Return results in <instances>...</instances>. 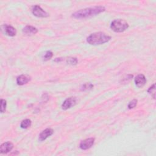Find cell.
I'll list each match as a JSON object with an SVG mask.
<instances>
[{
	"mask_svg": "<svg viewBox=\"0 0 156 156\" xmlns=\"http://www.w3.org/2000/svg\"><path fill=\"white\" fill-rule=\"evenodd\" d=\"M94 140L95 139L94 138H89L82 141L79 144V147L82 150H87L90 149L94 144Z\"/></svg>",
	"mask_w": 156,
	"mask_h": 156,
	"instance_id": "cell-6",
	"label": "cell"
},
{
	"mask_svg": "<svg viewBox=\"0 0 156 156\" xmlns=\"http://www.w3.org/2000/svg\"><path fill=\"white\" fill-rule=\"evenodd\" d=\"M2 29L4 30L5 34L9 37H14L16 34L15 28L10 25L4 24L2 26Z\"/></svg>",
	"mask_w": 156,
	"mask_h": 156,
	"instance_id": "cell-9",
	"label": "cell"
},
{
	"mask_svg": "<svg viewBox=\"0 0 156 156\" xmlns=\"http://www.w3.org/2000/svg\"><path fill=\"white\" fill-rule=\"evenodd\" d=\"M137 102H138V101H137V99H134L132 100V101L129 103V104H128V106H127L128 108H129V109H132V108H133L134 107H135V106H136V104H137Z\"/></svg>",
	"mask_w": 156,
	"mask_h": 156,
	"instance_id": "cell-19",
	"label": "cell"
},
{
	"mask_svg": "<svg viewBox=\"0 0 156 156\" xmlns=\"http://www.w3.org/2000/svg\"><path fill=\"white\" fill-rule=\"evenodd\" d=\"M77 59L76 57H69L66 60V62L71 65H76L77 63Z\"/></svg>",
	"mask_w": 156,
	"mask_h": 156,
	"instance_id": "cell-17",
	"label": "cell"
},
{
	"mask_svg": "<svg viewBox=\"0 0 156 156\" xmlns=\"http://www.w3.org/2000/svg\"><path fill=\"white\" fill-rule=\"evenodd\" d=\"M38 32V29L32 26H26L23 29V32L27 35H32L37 34Z\"/></svg>",
	"mask_w": 156,
	"mask_h": 156,
	"instance_id": "cell-11",
	"label": "cell"
},
{
	"mask_svg": "<svg viewBox=\"0 0 156 156\" xmlns=\"http://www.w3.org/2000/svg\"><path fill=\"white\" fill-rule=\"evenodd\" d=\"M135 83L137 87L141 88L146 83V79L143 74H138L135 78Z\"/></svg>",
	"mask_w": 156,
	"mask_h": 156,
	"instance_id": "cell-10",
	"label": "cell"
},
{
	"mask_svg": "<svg viewBox=\"0 0 156 156\" xmlns=\"http://www.w3.org/2000/svg\"><path fill=\"white\" fill-rule=\"evenodd\" d=\"M105 10V7L102 5L94 6L91 7L85 8L83 9H80L72 14V17L76 19H85L87 18H90L96 16Z\"/></svg>",
	"mask_w": 156,
	"mask_h": 156,
	"instance_id": "cell-1",
	"label": "cell"
},
{
	"mask_svg": "<svg viewBox=\"0 0 156 156\" xmlns=\"http://www.w3.org/2000/svg\"><path fill=\"white\" fill-rule=\"evenodd\" d=\"M32 13L34 16L37 17L46 18L49 16V14L38 5H35L32 7Z\"/></svg>",
	"mask_w": 156,
	"mask_h": 156,
	"instance_id": "cell-4",
	"label": "cell"
},
{
	"mask_svg": "<svg viewBox=\"0 0 156 156\" xmlns=\"http://www.w3.org/2000/svg\"><path fill=\"white\" fill-rule=\"evenodd\" d=\"M111 40V37L104 32H94L87 38L88 43L91 45H99L108 42Z\"/></svg>",
	"mask_w": 156,
	"mask_h": 156,
	"instance_id": "cell-2",
	"label": "cell"
},
{
	"mask_svg": "<svg viewBox=\"0 0 156 156\" xmlns=\"http://www.w3.org/2000/svg\"><path fill=\"white\" fill-rule=\"evenodd\" d=\"M30 80V77L27 75H20L16 78V83L19 85H23L26 84Z\"/></svg>",
	"mask_w": 156,
	"mask_h": 156,
	"instance_id": "cell-12",
	"label": "cell"
},
{
	"mask_svg": "<svg viewBox=\"0 0 156 156\" xmlns=\"http://www.w3.org/2000/svg\"><path fill=\"white\" fill-rule=\"evenodd\" d=\"M93 88V85L90 82H87L83 84L80 87L81 91H88L90 90Z\"/></svg>",
	"mask_w": 156,
	"mask_h": 156,
	"instance_id": "cell-14",
	"label": "cell"
},
{
	"mask_svg": "<svg viewBox=\"0 0 156 156\" xmlns=\"http://www.w3.org/2000/svg\"><path fill=\"white\" fill-rule=\"evenodd\" d=\"M54 133V130L51 128H47L43 130L38 136V140L40 141H43L45 140L47 138L52 135Z\"/></svg>",
	"mask_w": 156,
	"mask_h": 156,
	"instance_id": "cell-7",
	"label": "cell"
},
{
	"mask_svg": "<svg viewBox=\"0 0 156 156\" xmlns=\"http://www.w3.org/2000/svg\"><path fill=\"white\" fill-rule=\"evenodd\" d=\"M77 103V99L75 97H70L64 101L62 105V108L64 110H66L74 106Z\"/></svg>",
	"mask_w": 156,
	"mask_h": 156,
	"instance_id": "cell-5",
	"label": "cell"
},
{
	"mask_svg": "<svg viewBox=\"0 0 156 156\" xmlns=\"http://www.w3.org/2000/svg\"><path fill=\"white\" fill-rule=\"evenodd\" d=\"M52 56H53L52 52L51 51H48L44 53V54L43 55V60L44 61L49 60L52 58Z\"/></svg>",
	"mask_w": 156,
	"mask_h": 156,
	"instance_id": "cell-16",
	"label": "cell"
},
{
	"mask_svg": "<svg viewBox=\"0 0 156 156\" xmlns=\"http://www.w3.org/2000/svg\"><path fill=\"white\" fill-rule=\"evenodd\" d=\"M6 105H7L6 101L5 99H1V109H0V110L2 113L5 112V109H6Z\"/></svg>",
	"mask_w": 156,
	"mask_h": 156,
	"instance_id": "cell-18",
	"label": "cell"
},
{
	"mask_svg": "<svg viewBox=\"0 0 156 156\" xmlns=\"http://www.w3.org/2000/svg\"><path fill=\"white\" fill-rule=\"evenodd\" d=\"M147 93L150 94L154 99H155V84L154 83L147 90Z\"/></svg>",
	"mask_w": 156,
	"mask_h": 156,
	"instance_id": "cell-15",
	"label": "cell"
},
{
	"mask_svg": "<svg viewBox=\"0 0 156 156\" xmlns=\"http://www.w3.org/2000/svg\"><path fill=\"white\" fill-rule=\"evenodd\" d=\"M129 27L128 23L123 20L116 19L112 21L110 24L111 29L115 32H122Z\"/></svg>",
	"mask_w": 156,
	"mask_h": 156,
	"instance_id": "cell-3",
	"label": "cell"
},
{
	"mask_svg": "<svg viewBox=\"0 0 156 156\" xmlns=\"http://www.w3.org/2000/svg\"><path fill=\"white\" fill-rule=\"evenodd\" d=\"M13 147V144L10 142L7 141L2 143L0 146V152L1 154H7L10 152Z\"/></svg>",
	"mask_w": 156,
	"mask_h": 156,
	"instance_id": "cell-8",
	"label": "cell"
},
{
	"mask_svg": "<svg viewBox=\"0 0 156 156\" xmlns=\"http://www.w3.org/2000/svg\"><path fill=\"white\" fill-rule=\"evenodd\" d=\"M32 124L31 120L29 119H26L21 121L20 124V127L22 129H27L28 127H30Z\"/></svg>",
	"mask_w": 156,
	"mask_h": 156,
	"instance_id": "cell-13",
	"label": "cell"
}]
</instances>
